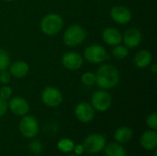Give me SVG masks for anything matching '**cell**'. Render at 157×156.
<instances>
[{
  "label": "cell",
  "mask_w": 157,
  "mask_h": 156,
  "mask_svg": "<svg viewBox=\"0 0 157 156\" xmlns=\"http://www.w3.org/2000/svg\"><path fill=\"white\" fill-rule=\"evenodd\" d=\"M95 75L96 85L104 90L112 89L120 83V72L110 63L100 65L95 73Z\"/></svg>",
  "instance_id": "cell-1"
},
{
  "label": "cell",
  "mask_w": 157,
  "mask_h": 156,
  "mask_svg": "<svg viewBox=\"0 0 157 156\" xmlns=\"http://www.w3.org/2000/svg\"><path fill=\"white\" fill-rule=\"evenodd\" d=\"M40 28L46 36L57 35L63 28V18L60 14L49 13L41 18Z\"/></svg>",
  "instance_id": "cell-2"
},
{
  "label": "cell",
  "mask_w": 157,
  "mask_h": 156,
  "mask_svg": "<svg viewBox=\"0 0 157 156\" xmlns=\"http://www.w3.org/2000/svg\"><path fill=\"white\" fill-rule=\"evenodd\" d=\"M86 35V30L82 26L75 24L65 29L63 35V40L68 47H76L85 41Z\"/></svg>",
  "instance_id": "cell-3"
},
{
  "label": "cell",
  "mask_w": 157,
  "mask_h": 156,
  "mask_svg": "<svg viewBox=\"0 0 157 156\" xmlns=\"http://www.w3.org/2000/svg\"><path fill=\"white\" fill-rule=\"evenodd\" d=\"M83 58L89 63L99 64L109 61L110 56L103 46L98 44H92L85 49Z\"/></svg>",
  "instance_id": "cell-4"
},
{
  "label": "cell",
  "mask_w": 157,
  "mask_h": 156,
  "mask_svg": "<svg viewBox=\"0 0 157 156\" xmlns=\"http://www.w3.org/2000/svg\"><path fill=\"white\" fill-rule=\"evenodd\" d=\"M40 98L42 103L49 108L59 107L63 100L62 92L57 87L52 86L44 87V89L41 92Z\"/></svg>",
  "instance_id": "cell-5"
},
{
  "label": "cell",
  "mask_w": 157,
  "mask_h": 156,
  "mask_svg": "<svg viewBox=\"0 0 157 156\" xmlns=\"http://www.w3.org/2000/svg\"><path fill=\"white\" fill-rule=\"evenodd\" d=\"M112 105V97L106 90L95 91L91 97V106L95 110L105 112L109 109Z\"/></svg>",
  "instance_id": "cell-6"
},
{
  "label": "cell",
  "mask_w": 157,
  "mask_h": 156,
  "mask_svg": "<svg viewBox=\"0 0 157 156\" xmlns=\"http://www.w3.org/2000/svg\"><path fill=\"white\" fill-rule=\"evenodd\" d=\"M86 152L91 154H96L104 150L106 146V138L102 134H90L88 135L83 143Z\"/></svg>",
  "instance_id": "cell-7"
},
{
  "label": "cell",
  "mask_w": 157,
  "mask_h": 156,
  "mask_svg": "<svg viewBox=\"0 0 157 156\" xmlns=\"http://www.w3.org/2000/svg\"><path fill=\"white\" fill-rule=\"evenodd\" d=\"M19 131L28 139L35 137L39 131L38 120L33 116H23L19 122Z\"/></svg>",
  "instance_id": "cell-8"
},
{
  "label": "cell",
  "mask_w": 157,
  "mask_h": 156,
  "mask_svg": "<svg viewBox=\"0 0 157 156\" xmlns=\"http://www.w3.org/2000/svg\"><path fill=\"white\" fill-rule=\"evenodd\" d=\"M61 63L65 69L69 71H76L83 66L84 58L76 51H67L62 56Z\"/></svg>",
  "instance_id": "cell-9"
},
{
  "label": "cell",
  "mask_w": 157,
  "mask_h": 156,
  "mask_svg": "<svg viewBox=\"0 0 157 156\" xmlns=\"http://www.w3.org/2000/svg\"><path fill=\"white\" fill-rule=\"evenodd\" d=\"M111 19L120 25L128 24L132 18V13L127 6H114L109 11Z\"/></svg>",
  "instance_id": "cell-10"
},
{
  "label": "cell",
  "mask_w": 157,
  "mask_h": 156,
  "mask_svg": "<svg viewBox=\"0 0 157 156\" xmlns=\"http://www.w3.org/2000/svg\"><path fill=\"white\" fill-rule=\"evenodd\" d=\"M75 115L79 121L88 123L94 120L95 109L91 104L87 102H80L75 108Z\"/></svg>",
  "instance_id": "cell-11"
},
{
  "label": "cell",
  "mask_w": 157,
  "mask_h": 156,
  "mask_svg": "<svg viewBox=\"0 0 157 156\" xmlns=\"http://www.w3.org/2000/svg\"><path fill=\"white\" fill-rule=\"evenodd\" d=\"M122 41L128 49H134L142 43L143 34L139 29H128L122 35Z\"/></svg>",
  "instance_id": "cell-12"
},
{
  "label": "cell",
  "mask_w": 157,
  "mask_h": 156,
  "mask_svg": "<svg viewBox=\"0 0 157 156\" xmlns=\"http://www.w3.org/2000/svg\"><path fill=\"white\" fill-rule=\"evenodd\" d=\"M7 105H8V108L10 109V111L17 116L23 117L27 115L28 112L29 111V105L28 101L19 96L10 98Z\"/></svg>",
  "instance_id": "cell-13"
},
{
  "label": "cell",
  "mask_w": 157,
  "mask_h": 156,
  "mask_svg": "<svg viewBox=\"0 0 157 156\" xmlns=\"http://www.w3.org/2000/svg\"><path fill=\"white\" fill-rule=\"evenodd\" d=\"M102 40L109 46H116L121 43L122 34L121 31L113 27H108L102 31Z\"/></svg>",
  "instance_id": "cell-14"
},
{
  "label": "cell",
  "mask_w": 157,
  "mask_h": 156,
  "mask_svg": "<svg viewBox=\"0 0 157 156\" xmlns=\"http://www.w3.org/2000/svg\"><path fill=\"white\" fill-rule=\"evenodd\" d=\"M8 72L10 73L11 76L17 78V79H22L29 74V65L24 61H21V60L16 61L10 63L8 67Z\"/></svg>",
  "instance_id": "cell-15"
},
{
  "label": "cell",
  "mask_w": 157,
  "mask_h": 156,
  "mask_svg": "<svg viewBox=\"0 0 157 156\" xmlns=\"http://www.w3.org/2000/svg\"><path fill=\"white\" fill-rule=\"evenodd\" d=\"M153 63V54L148 50H140L133 57V64L139 69L149 67Z\"/></svg>",
  "instance_id": "cell-16"
},
{
  "label": "cell",
  "mask_w": 157,
  "mask_h": 156,
  "mask_svg": "<svg viewBox=\"0 0 157 156\" xmlns=\"http://www.w3.org/2000/svg\"><path fill=\"white\" fill-rule=\"evenodd\" d=\"M140 144L147 151L155 150L157 147V133L155 131L149 130L144 131L140 138Z\"/></svg>",
  "instance_id": "cell-17"
},
{
  "label": "cell",
  "mask_w": 157,
  "mask_h": 156,
  "mask_svg": "<svg viewBox=\"0 0 157 156\" xmlns=\"http://www.w3.org/2000/svg\"><path fill=\"white\" fill-rule=\"evenodd\" d=\"M132 137H133V132L132 129H130L129 127H125V126L117 129L114 133V138L116 142L120 144L129 143L132 139Z\"/></svg>",
  "instance_id": "cell-18"
},
{
  "label": "cell",
  "mask_w": 157,
  "mask_h": 156,
  "mask_svg": "<svg viewBox=\"0 0 157 156\" xmlns=\"http://www.w3.org/2000/svg\"><path fill=\"white\" fill-rule=\"evenodd\" d=\"M104 149L105 156H127L124 147L118 143H110Z\"/></svg>",
  "instance_id": "cell-19"
},
{
  "label": "cell",
  "mask_w": 157,
  "mask_h": 156,
  "mask_svg": "<svg viewBox=\"0 0 157 156\" xmlns=\"http://www.w3.org/2000/svg\"><path fill=\"white\" fill-rule=\"evenodd\" d=\"M129 50L130 49H128L125 45H121V44L116 45L113 47L111 51V56L119 61L124 60L129 55V52H130Z\"/></svg>",
  "instance_id": "cell-20"
},
{
  "label": "cell",
  "mask_w": 157,
  "mask_h": 156,
  "mask_svg": "<svg viewBox=\"0 0 157 156\" xmlns=\"http://www.w3.org/2000/svg\"><path fill=\"white\" fill-rule=\"evenodd\" d=\"M57 147L63 153H70L74 150L75 143L70 139H62L58 142Z\"/></svg>",
  "instance_id": "cell-21"
},
{
  "label": "cell",
  "mask_w": 157,
  "mask_h": 156,
  "mask_svg": "<svg viewBox=\"0 0 157 156\" xmlns=\"http://www.w3.org/2000/svg\"><path fill=\"white\" fill-rule=\"evenodd\" d=\"M11 63L10 55L6 51L0 48V71L7 70Z\"/></svg>",
  "instance_id": "cell-22"
},
{
  "label": "cell",
  "mask_w": 157,
  "mask_h": 156,
  "mask_svg": "<svg viewBox=\"0 0 157 156\" xmlns=\"http://www.w3.org/2000/svg\"><path fill=\"white\" fill-rule=\"evenodd\" d=\"M81 82L84 86H92L96 84V75L92 72H86L81 75Z\"/></svg>",
  "instance_id": "cell-23"
},
{
  "label": "cell",
  "mask_w": 157,
  "mask_h": 156,
  "mask_svg": "<svg viewBox=\"0 0 157 156\" xmlns=\"http://www.w3.org/2000/svg\"><path fill=\"white\" fill-rule=\"evenodd\" d=\"M12 94H13V90L8 85H2V86L0 87V97L1 98L7 100L12 97Z\"/></svg>",
  "instance_id": "cell-24"
},
{
  "label": "cell",
  "mask_w": 157,
  "mask_h": 156,
  "mask_svg": "<svg viewBox=\"0 0 157 156\" xmlns=\"http://www.w3.org/2000/svg\"><path fill=\"white\" fill-rule=\"evenodd\" d=\"M146 124L147 126L153 130V131H156L157 129V114L156 112H153L152 114H150L147 119H146Z\"/></svg>",
  "instance_id": "cell-25"
},
{
  "label": "cell",
  "mask_w": 157,
  "mask_h": 156,
  "mask_svg": "<svg viewBox=\"0 0 157 156\" xmlns=\"http://www.w3.org/2000/svg\"><path fill=\"white\" fill-rule=\"evenodd\" d=\"M29 149L31 153L39 154L42 152V144L39 141H32L29 144Z\"/></svg>",
  "instance_id": "cell-26"
},
{
  "label": "cell",
  "mask_w": 157,
  "mask_h": 156,
  "mask_svg": "<svg viewBox=\"0 0 157 156\" xmlns=\"http://www.w3.org/2000/svg\"><path fill=\"white\" fill-rule=\"evenodd\" d=\"M11 74L7 70L0 71V83L2 85H8L11 81Z\"/></svg>",
  "instance_id": "cell-27"
},
{
  "label": "cell",
  "mask_w": 157,
  "mask_h": 156,
  "mask_svg": "<svg viewBox=\"0 0 157 156\" xmlns=\"http://www.w3.org/2000/svg\"><path fill=\"white\" fill-rule=\"evenodd\" d=\"M7 108H8V105H7L6 100L0 97V118L3 117L6 113Z\"/></svg>",
  "instance_id": "cell-28"
},
{
  "label": "cell",
  "mask_w": 157,
  "mask_h": 156,
  "mask_svg": "<svg viewBox=\"0 0 157 156\" xmlns=\"http://www.w3.org/2000/svg\"><path fill=\"white\" fill-rule=\"evenodd\" d=\"M73 151H75V154H76V155H80V154H82L84 153L85 149H84L83 144H77L76 146L75 145V147H74V150H73Z\"/></svg>",
  "instance_id": "cell-29"
},
{
  "label": "cell",
  "mask_w": 157,
  "mask_h": 156,
  "mask_svg": "<svg viewBox=\"0 0 157 156\" xmlns=\"http://www.w3.org/2000/svg\"><path fill=\"white\" fill-rule=\"evenodd\" d=\"M150 71L152 72V74H155L157 73V64L156 63H151L150 65Z\"/></svg>",
  "instance_id": "cell-30"
},
{
  "label": "cell",
  "mask_w": 157,
  "mask_h": 156,
  "mask_svg": "<svg viewBox=\"0 0 157 156\" xmlns=\"http://www.w3.org/2000/svg\"><path fill=\"white\" fill-rule=\"evenodd\" d=\"M3 1H5V2H12L14 0H3Z\"/></svg>",
  "instance_id": "cell-31"
},
{
  "label": "cell",
  "mask_w": 157,
  "mask_h": 156,
  "mask_svg": "<svg viewBox=\"0 0 157 156\" xmlns=\"http://www.w3.org/2000/svg\"><path fill=\"white\" fill-rule=\"evenodd\" d=\"M68 156H76V155H68Z\"/></svg>",
  "instance_id": "cell-32"
}]
</instances>
